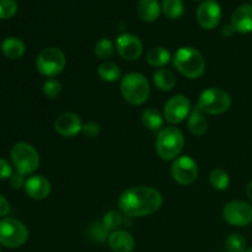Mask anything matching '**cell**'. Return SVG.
Segmentation results:
<instances>
[{"instance_id": "1", "label": "cell", "mask_w": 252, "mask_h": 252, "mask_svg": "<svg viewBox=\"0 0 252 252\" xmlns=\"http://www.w3.org/2000/svg\"><path fill=\"white\" fill-rule=\"evenodd\" d=\"M118 206L122 213L130 218L152 216L162 206V196L153 187H132L121 194Z\"/></svg>"}, {"instance_id": "2", "label": "cell", "mask_w": 252, "mask_h": 252, "mask_svg": "<svg viewBox=\"0 0 252 252\" xmlns=\"http://www.w3.org/2000/svg\"><path fill=\"white\" fill-rule=\"evenodd\" d=\"M177 70L189 79H198L206 70L203 56L193 47H181L174 56Z\"/></svg>"}, {"instance_id": "3", "label": "cell", "mask_w": 252, "mask_h": 252, "mask_svg": "<svg viewBox=\"0 0 252 252\" xmlns=\"http://www.w3.org/2000/svg\"><path fill=\"white\" fill-rule=\"evenodd\" d=\"M121 94L129 105H143L149 98L150 85L140 73H129L121 80Z\"/></svg>"}, {"instance_id": "4", "label": "cell", "mask_w": 252, "mask_h": 252, "mask_svg": "<svg viewBox=\"0 0 252 252\" xmlns=\"http://www.w3.org/2000/svg\"><path fill=\"white\" fill-rule=\"evenodd\" d=\"M185 145V138L181 130L176 127L162 128L155 143L158 155L162 160L176 159L181 154Z\"/></svg>"}, {"instance_id": "5", "label": "cell", "mask_w": 252, "mask_h": 252, "mask_svg": "<svg viewBox=\"0 0 252 252\" xmlns=\"http://www.w3.org/2000/svg\"><path fill=\"white\" fill-rule=\"evenodd\" d=\"M10 158L16 172L22 176L32 174L39 166L38 153L29 143H16L10 152Z\"/></svg>"}, {"instance_id": "6", "label": "cell", "mask_w": 252, "mask_h": 252, "mask_svg": "<svg viewBox=\"0 0 252 252\" xmlns=\"http://www.w3.org/2000/svg\"><path fill=\"white\" fill-rule=\"evenodd\" d=\"M231 106V97L225 90L211 88L204 90L198 98L197 107L207 115H221Z\"/></svg>"}, {"instance_id": "7", "label": "cell", "mask_w": 252, "mask_h": 252, "mask_svg": "<svg viewBox=\"0 0 252 252\" xmlns=\"http://www.w3.org/2000/svg\"><path fill=\"white\" fill-rule=\"evenodd\" d=\"M66 64L65 54L56 47H48L39 52L36 59V68L39 74L47 78H54L64 70Z\"/></svg>"}, {"instance_id": "8", "label": "cell", "mask_w": 252, "mask_h": 252, "mask_svg": "<svg viewBox=\"0 0 252 252\" xmlns=\"http://www.w3.org/2000/svg\"><path fill=\"white\" fill-rule=\"evenodd\" d=\"M29 239V230L22 221L15 218L0 220V244L5 248L17 249Z\"/></svg>"}, {"instance_id": "9", "label": "cell", "mask_w": 252, "mask_h": 252, "mask_svg": "<svg viewBox=\"0 0 252 252\" xmlns=\"http://www.w3.org/2000/svg\"><path fill=\"white\" fill-rule=\"evenodd\" d=\"M171 175L172 179L182 186L193 184L198 176L197 162L189 155L176 158L171 166Z\"/></svg>"}, {"instance_id": "10", "label": "cell", "mask_w": 252, "mask_h": 252, "mask_svg": "<svg viewBox=\"0 0 252 252\" xmlns=\"http://www.w3.org/2000/svg\"><path fill=\"white\" fill-rule=\"evenodd\" d=\"M225 221L234 226H246L252 223V206L244 201H231L223 211Z\"/></svg>"}, {"instance_id": "11", "label": "cell", "mask_w": 252, "mask_h": 252, "mask_svg": "<svg viewBox=\"0 0 252 252\" xmlns=\"http://www.w3.org/2000/svg\"><path fill=\"white\" fill-rule=\"evenodd\" d=\"M191 113V102L184 95L172 96L164 108V118L171 125H177L186 120Z\"/></svg>"}, {"instance_id": "12", "label": "cell", "mask_w": 252, "mask_h": 252, "mask_svg": "<svg viewBox=\"0 0 252 252\" xmlns=\"http://www.w3.org/2000/svg\"><path fill=\"white\" fill-rule=\"evenodd\" d=\"M221 20V7L216 0H204L197 9V21L204 30H213Z\"/></svg>"}, {"instance_id": "13", "label": "cell", "mask_w": 252, "mask_h": 252, "mask_svg": "<svg viewBox=\"0 0 252 252\" xmlns=\"http://www.w3.org/2000/svg\"><path fill=\"white\" fill-rule=\"evenodd\" d=\"M117 53L126 61H137L143 54V44L137 36L132 33L121 34L116 42Z\"/></svg>"}, {"instance_id": "14", "label": "cell", "mask_w": 252, "mask_h": 252, "mask_svg": "<svg viewBox=\"0 0 252 252\" xmlns=\"http://www.w3.org/2000/svg\"><path fill=\"white\" fill-rule=\"evenodd\" d=\"M83 122L80 117L73 112H64L54 121V129L64 138H70L83 130Z\"/></svg>"}, {"instance_id": "15", "label": "cell", "mask_w": 252, "mask_h": 252, "mask_svg": "<svg viewBox=\"0 0 252 252\" xmlns=\"http://www.w3.org/2000/svg\"><path fill=\"white\" fill-rule=\"evenodd\" d=\"M24 189L27 196L36 201L46 199L51 193V184L46 177L41 176V175L29 177L25 182Z\"/></svg>"}, {"instance_id": "16", "label": "cell", "mask_w": 252, "mask_h": 252, "mask_svg": "<svg viewBox=\"0 0 252 252\" xmlns=\"http://www.w3.org/2000/svg\"><path fill=\"white\" fill-rule=\"evenodd\" d=\"M231 26L239 33H250L252 32V5L243 4L236 7L231 15Z\"/></svg>"}, {"instance_id": "17", "label": "cell", "mask_w": 252, "mask_h": 252, "mask_svg": "<svg viewBox=\"0 0 252 252\" xmlns=\"http://www.w3.org/2000/svg\"><path fill=\"white\" fill-rule=\"evenodd\" d=\"M108 246L113 252H132L135 241L132 234L126 230H115L108 236Z\"/></svg>"}, {"instance_id": "18", "label": "cell", "mask_w": 252, "mask_h": 252, "mask_svg": "<svg viewBox=\"0 0 252 252\" xmlns=\"http://www.w3.org/2000/svg\"><path fill=\"white\" fill-rule=\"evenodd\" d=\"M137 14L144 22H154L161 14V5L159 0H139Z\"/></svg>"}, {"instance_id": "19", "label": "cell", "mask_w": 252, "mask_h": 252, "mask_svg": "<svg viewBox=\"0 0 252 252\" xmlns=\"http://www.w3.org/2000/svg\"><path fill=\"white\" fill-rule=\"evenodd\" d=\"M1 52L6 58L19 59L25 53V43L17 37H7L2 41Z\"/></svg>"}, {"instance_id": "20", "label": "cell", "mask_w": 252, "mask_h": 252, "mask_svg": "<svg viewBox=\"0 0 252 252\" xmlns=\"http://www.w3.org/2000/svg\"><path fill=\"white\" fill-rule=\"evenodd\" d=\"M189 129L194 135H203L208 130V122H207L204 113L198 107H194L189 116Z\"/></svg>"}, {"instance_id": "21", "label": "cell", "mask_w": 252, "mask_h": 252, "mask_svg": "<svg viewBox=\"0 0 252 252\" xmlns=\"http://www.w3.org/2000/svg\"><path fill=\"white\" fill-rule=\"evenodd\" d=\"M154 85L161 91H170L176 85V78L169 69H158L153 75Z\"/></svg>"}, {"instance_id": "22", "label": "cell", "mask_w": 252, "mask_h": 252, "mask_svg": "<svg viewBox=\"0 0 252 252\" xmlns=\"http://www.w3.org/2000/svg\"><path fill=\"white\" fill-rule=\"evenodd\" d=\"M170 59H171V54L164 47H155L150 49L147 54V62L155 68H161L165 64L169 63Z\"/></svg>"}, {"instance_id": "23", "label": "cell", "mask_w": 252, "mask_h": 252, "mask_svg": "<svg viewBox=\"0 0 252 252\" xmlns=\"http://www.w3.org/2000/svg\"><path fill=\"white\" fill-rule=\"evenodd\" d=\"M142 122L150 130H159L164 125V116L155 108H147L142 113Z\"/></svg>"}, {"instance_id": "24", "label": "cell", "mask_w": 252, "mask_h": 252, "mask_svg": "<svg viewBox=\"0 0 252 252\" xmlns=\"http://www.w3.org/2000/svg\"><path fill=\"white\" fill-rule=\"evenodd\" d=\"M97 74L103 81H107V83H113V81L118 80L121 78V69L117 64H115L113 62H103L98 65L97 68Z\"/></svg>"}, {"instance_id": "25", "label": "cell", "mask_w": 252, "mask_h": 252, "mask_svg": "<svg viewBox=\"0 0 252 252\" xmlns=\"http://www.w3.org/2000/svg\"><path fill=\"white\" fill-rule=\"evenodd\" d=\"M161 11L167 19H180L185 12L184 1L182 0H162Z\"/></svg>"}, {"instance_id": "26", "label": "cell", "mask_w": 252, "mask_h": 252, "mask_svg": "<svg viewBox=\"0 0 252 252\" xmlns=\"http://www.w3.org/2000/svg\"><path fill=\"white\" fill-rule=\"evenodd\" d=\"M209 182L213 189H218V191H225L230 185V179L225 170L214 169L209 175Z\"/></svg>"}, {"instance_id": "27", "label": "cell", "mask_w": 252, "mask_h": 252, "mask_svg": "<svg viewBox=\"0 0 252 252\" xmlns=\"http://www.w3.org/2000/svg\"><path fill=\"white\" fill-rule=\"evenodd\" d=\"M226 251L229 252H245L246 249V239L241 234L234 233L226 238L225 240Z\"/></svg>"}, {"instance_id": "28", "label": "cell", "mask_w": 252, "mask_h": 252, "mask_svg": "<svg viewBox=\"0 0 252 252\" xmlns=\"http://www.w3.org/2000/svg\"><path fill=\"white\" fill-rule=\"evenodd\" d=\"M113 47L112 41L110 38H102L95 44V56L98 59H102V61H107L108 58H111L113 54Z\"/></svg>"}, {"instance_id": "29", "label": "cell", "mask_w": 252, "mask_h": 252, "mask_svg": "<svg viewBox=\"0 0 252 252\" xmlns=\"http://www.w3.org/2000/svg\"><path fill=\"white\" fill-rule=\"evenodd\" d=\"M122 214L117 211H110L108 213H106L102 221H101V224L105 226V229L107 231H115L116 229L122 225Z\"/></svg>"}, {"instance_id": "30", "label": "cell", "mask_w": 252, "mask_h": 252, "mask_svg": "<svg viewBox=\"0 0 252 252\" xmlns=\"http://www.w3.org/2000/svg\"><path fill=\"white\" fill-rule=\"evenodd\" d=\"M17 12L16 0H0V20L11 19Z\"/></svg>"}, {"instance_id": "31", "label": "cell", "mask_w": 252, "mask_h": 252, "mask_svg": "<svg viewBox=\"0 0 252 252\" xmlns=\"http://www.w3.org/2000/svg\"><path fill=\"white\" fill-rule=\"evenodd\" d=\"M43 93L48 98H57L62 93V84L57 79L51 78L44 81Z\"/></svg>"}, {"instance_id": "32", "label": "cell", "mask_w": 252, "mask_h": 252, "mask_svg": "<svg viewBox=\"0 0 252 252\" xmlns=\"http://www.w3.org/2000/svg\"><path fill=\"white\" fill-rule=\"evenodd\" d=\"M110 231H107L105 229V226L102 224H93V225L89 228V236L93 239L94 241H97V243H105L106 240H108V236H110Z\"/></svg>"}, {"instance_id": "33", "label": "cell", "mask_w": 252, "mask_h": 252, "mask_svg": "<svg viewBox=\"0 0 252 252\" xmlns=\"http://www.w3.org/2000/svg\"><path fill=\"white\" fill-rule=\"evenodd\" d=\"M83 133L89 138H96L100 134V126L96 122H93V121L86 122L83 126Z\"/></svg>"}, {"instance_id": "34", "label": "cell", "mask_w": 252, "mask_h": 252, "mask_svg": "<svg viewBox=\"0 0 252 252\" xmlns=\"http://www.w3.org/2000/svg\"><path fill=\"white\" fill-rule=\"evenodd\" d=\"M12 176L11 165L4 159H0V180H7Z\"/></svg>"}, {"instance_id": "35", "label": "cell", "mask_w": 252, "mask_h": 252, "mask_svg": "<svg viewBox=\"0 0 252 252\" xmlns=\"http://www.w3.org/2000/svg\"><path fill=\"white\" fill-rule=\"evenodd\" d=\"M10 181V186L12 187V189H22V187L25 186V182H26V180L24 179V176L20 174H12V176L9 179Z\"/></svg>"}, {"instance_id": "36", "label": "cell", "mask_w": 252, "mask_h": 252, "mask_svg": "<svg viewBox=\"0 0 252 252\" xmlns=\"http://www.w3.org/2000/svg\"><path fill=\"white\" fill-rule=\"evenodd\" d=\"M10 212V204L4 196L0 194V218H4Z\"/></svg>"}, {"instance_id": "37", "label": "cell", "mask_w": 252, "mask_h": 252, "mask_svg": "<svg viewBox=\"0 0 252 252\" xmlns=\"http://www.w3.org/2000/svg\"><path fill=\"white\" fill-rule=\"evenodd\" d=\"M235 32H236L235 29L231 26V24L225 25V26L221 29V34H223V36H225V37H231L234 33H235Z\"/></svg>"}, {"instance_id": "38", "label": "cell", "mask_w": 252, "mask_h": 252, "mask_svg": "<svg viewBox=\"0 0 252 252\" xmlns=\"http://www.w3.org/2000/svg\"><path fill=\"white\" fill-rule=\"evenodd\" d=\"M246 196H248V198L252 202V181L248 185V189H246Z\"/></svg>"}, {"instance_id": "39", "label": "cell", "mask_w": 252, "mask_h": 252, "mask_svg": "<svg viewBox=\"0 0 252 252\" xmlns=\"http://www.w3.org/2000/svg\"><path fill=\"white\" fill-rule=\"evenodd\" d=\"M245 252H252V248H250V249H248V250H246Z\"/></svg>"}, {"instance_id": "40", "label": "cell", "mask_w": 252, "mask_h": 252, "mask_svg": "<svg viewBox=\"0 0 252 252\" xmlns=\"http://www.w3.org/2000/svg\"><path fill=\"white\" fill-rule=\"evenodd\" d=\"M0 252H1V249H0Z\"/></svg>"}, {"instance_id": "41", "label": "cell", "mask_w": 252, "mask_h": 252, "mask_svg": "<svg viewBox=\"0 0 252 252\" xmlns=\"http://www.w3.org/2000/svg\"><path fill=\"white\" fill-rule=\"evenodd\" d=\"M250 1H251V2H252V0H250Z\"/></svg>"}, {"instance_id": "42", "label": "cell", "mask_w": 252, "mask_h": 252, "mask_svg": "<svg viewBox=\"0 0 252 252\" xmlns=\"http://www.w3.org/2000/svg\"><path fill=\"white\" fill-rule=\"evenodd\" d=\"M225 252H229V251H225Z\"/></svg>"}]
</instances>
